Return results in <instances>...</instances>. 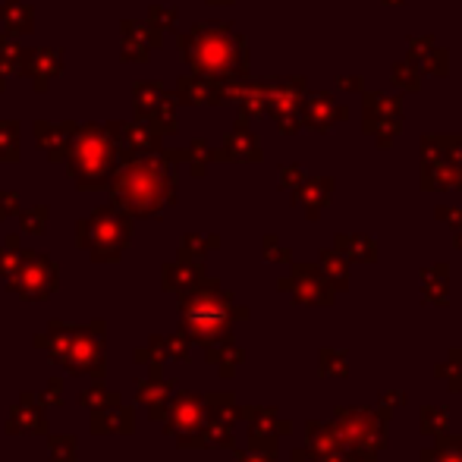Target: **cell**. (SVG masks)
I'll return each mask as SVG.
<instances>
[{
    "label": "cell",
    "mask_w": 462,
    "mask_h": 462,
    "mask_svg": "<svg viewBox=\"0 0 462 462\" xmlns=\"http://www.w3.org/2000/svg\"><path fill=\"white\" fill-rule=\"evenodd\" d=\"M387 421L390 415H384L378 406H337L333 409V431H337L343 450L362 447L372 453H384L390 435H387Z\"/></svg>",
    "instance_id": "1"
},
{
    "label": "cell",
    "mask_w": 462,
    "mask_h": 462,
    "mask_svg": "<svg viewBox=\"0 0 462 462\" xmlns=\"http://www.w3.org/2000/svg\"><path fill=\"white\" fill-rule=\"evenodd\" d=\"M280 286L290 290L299 305H325V309H331L337 302V290L331 286L325 270H317L315 264H296L293 277L280 280Z\"/></svg>",
    "instance_id": "2"
},
{
    "label": "cell",
    "mask_w": 462,
    "mask_h": 462,
    "mask_svg": "<svg viewBox=\"0 0 462 462\" xmlns=\"http://www.w3.org/2000/svg\"><path fill=\"white\" fill-rule=\"evenodd\" d=\"M349 117V111H346V104H340L333 95H315L309 98V104H305V123L311 126L315 132H333V126L343 123V120Z\"/></svg>",
    "instance_id": "3"
},
{
    "label": "cell",
    "mask_w": 462,
    "mask_h": 462,
    "mask_svg": "<svg viewBox=\"0 0 462 462\" xmlns=\"http://www.w3.org/2000/svg\"><path fill=\"white\" fill-rule=\"evenodd\" d=\"M333 248L346 262L356 264H374L378 262V242L365 233H337L333 236Z\"/></svg>",
    "instance_id": "4"
},
{
    "label": "cell",
    "mask_w": 462,
    "mask_h": 462,
    "mask_svg": "<svg viewBox=\"0 0 462 462\" xmlns=\"http://www.w3.org/2000/svg\"><path fill=\"white\" fill-rule=\"evenodd\" d=\"M331 195H333V180H331V176H321V180H305L302 186H299L296 201H302V205H305V215H309V221H317L321 208L331 205Z\"/></svg>",
    "instance_id": "5"
},
{
    "label": "cell",
    "mask_w": 462,
    "mask_h": 462,
    "mask_svg": "<svg viewBox=\"0 0 462 462\" xmlns=\"http://www.w3.org/2000/svg\"><path fill=\"white\" fill-rule=\"evenodd\" d=\"M305 435H309V450L315 456L343 450V443H340V437H337V431H333L331 421H309V425H305Z\"/></svg>",
    "instance_id": "6"
},
{
    "label": "cell",
    "mask_w": 462,
    "mask_h": 462,
    "mask_svg": "<svg viewBox=\"0 0 462 462\" xmlns=\"http://www.w3.org/2000/svg\"><path fill=\"white\" fill-rule=\"evenodd\" d=\"M321 270H325V277L331 280V286L337 293L349 290V262L340 255L337 248H325L321 252Z\"/></svg>",
    "instance_id": "7"
},
{
    "label": "cell",
    "mask_w": 462,
    "mask_h": 462,
    "mask_svg": "<svg viewBox=\"0 0 462 462\" xmlns=\"http://www.w3.org/2000/svg\"><path fill=\"white\" fill-rule=\"evenodd\" d=\"M317 372L325 378H349V352L337 346H325L317 352Z\"/></svg>",
    "instance_id": "8"
},
{
    "label": "cell",
    "mask_w": 462,
    "mask_h": 462,
    "mask_svg": "<svg viewBox=\"0 0 462 462\" xmlns=\"http://www.w3.org/2000/svg\"><path fill=\"white\" fill-rule=\"evenodd\" d=\"M403 117H365V136H372L380 148L390 145V138L400 136Z\"/></svg>",
    "instance_id": "9"
},
{
    "label": "cell",
    "mask_w": 462,
    "mask_h": 462,
    "mask_svg": "<svg viewBox=\"0 0 462 462\" xmlns=\"http://www.w3.org/2000/svg\"><path fill=\"white\" fill-rule=\"evenodd\" d=\"M365 95V117H403L400 98H390L384 91H362Z\"/></svg>",
    "instance_id": "10"
},
{
    "label": "cell",
    "mask_w": 462,
    "mask_h": 462,
    "mask_svg": "<svg viewBox=\"0 0 462 462\" xmlns=\"http://www.w3.org/2000/svg\"><path fill=\"white\" fill-rule=\"evenodd\" d=\"M419 428L421 435L437 437L450 428V409L447 406H421L419 412Z\"/></svg>",
    "instance_id": "11"
},
{
    "label": "cell",
    "mask_w": 462,
    "mask_h": 462,
    "mask_svg": "<svg viewBox=\"0 0 462 462\" xmlns=\"http://www.w3.org/2000/svg\"><path fill=\"white\" fill-rule=\"evenodd\" d=\"M390 79H394L396 89L419 91L421 89V69H419V63H412V60L394 63V69H390Z\"/></svg>",
    "instance_id": "12"
},
{
    "label": "cell",
    "mask_w": 462,
    "mask_h": 462,
    "mask_svg": "<svg viewBox=\"0 0 462 462\" xmlns=\"http://www.w3.org/2000/svg\"><path fill=\"white\" fill-rule=\"evenodd\" d=\"M415 63H419L421 73H431V76H447L450 73V54L443 48H437V44L425 51Z\"/></svg>",
    "instance_id": "13"
},
{
    "label": "cell",
    "mask_w": 462,
    "mask_h": 462,
    "mask_svg": "<svg viewBox=\"0 0 462 462\" xmlns=\"http://www.w3.org/2000/svg\"><path fill=\"white\" fill-rule=\"evenodd\" d=\"M435 450L441 456V462H462V435L443 431V435L435 437Z\"/></svg>",
    "instance_id": "14"
},
{
    "label": "cell",
    "mask_w": 462,
    "mask_h": 462,
    "mask_svg": "<svg viewBox=\"0 0 462 462\" xmlns=\"http://www.w3.org/2000/svg\"><path fill=\"white\" fill-rule=\"evenodd\" d=\"M421 302L447 309L450 305V283H421Z\"/></svg>",
    "instance_id": "15"
},
{
    "label": "cell",
    "mask_w": 462,
    "mask_h": 462,
    "mask_svg": "<svg viewBox=\"0 0 462 462\" xmlns=\"http://www.w3.org/2000/svg\"><path fill=\"white\" fill-rule=\"evenodd\" d=\"M435 378L443 380V384H447L453 394H462V368H456L453 362H437V365H435Z\"/></svg>",
    "instance_id": "16"
},
{
    "label": "cell",
    "mask_w": 462,
    "mask_h": 462,
    "mask_svg": "<svg viewBox=\"0 0 462 462\" xmlns=\"http://www.w3.org/2000/svg\"><path fill=\"white\" fill-rule=\"evenodd\" d=\"M409 403V396L403 394V390H384V394H378V409L384 415H394V409H403Z\"/></svg>",
    "instance_id": "17"
},
{
    "label": "cell",
    "mask_w": 462,
    "mask_h": 462,
    "mask_svg": "<svg viewBox=\"0 0 462 462\" xmlns=\"http://www.w3.org/2000/svg\"><path fill=\"white\" fill-rule=\"evenodd\" d=\"M421 283H450V264L437 262L431 268H425L421 270Z\"/></svg>",
    "instance_id": "18"
},
{
    "label": "cell",
    "mask_w": 462,
    "mask_h": 462,
    "mask_svg": "<svg viewBox=\"0 0 462 462\" xmlns=\"http://www.w3.org/2000/svg\"><path fill=\"white\" fill-rule=\"evenodd\" d=\"M435 217L441 223H447V227H453V230H459L462 227V208H450V205H441L435 211Z\"/></svg>",
    "instance_id": "19"
},
{
    "label": "cell",
    "mask_w": 462,
    "mask_h": 462,
    "mask_svg": "<svg viewBox=\"0 0 462 462\" xmlns=\"http://www.w3.org/2000/svg\"><path fill=\"white\" fill-rule=\"evenodd\" d=\"M305 183V173L302 167H283V189H299Z\"/></svg>",
    "instance_id": "20"
},
{
    "label": "cell",
    "mask_w": 462,
    "mask_h": 462,
    "mask_svg": "<svg viewBox=\"0 0 462 462\" xmlns=\"http://www.w3.org/2000/svg\"><path fill=\"white\" fill-rule=\"evenodd\" d=\"M343 462H378V453L362 450V447H352V450H343Z\"/></svg>",
    "instance_id": "21"
},
{
    "label": "cell",
    "mask_w": 462,
    "mask_h": 462,
    "mask_svg": "<svg viewBox=\"0 0 462 462\" xmlns=\"http://www.w3.org/2000/svg\"><path fill=\"white\" fill-rule=\"evenodd\" d=\"M264 255H270L274 262H290V252L277 246V239H268V242H264Z\"/></svg>",
    "instance_id": "22"
},
{
    "label": "cell",
    "mask_w": 462,
    "mask_h": 462,
    "mask_svg": "<svg viewBox=\"0 0 462 462\" xmlns=\"http://www.w3.org/2000/svg\"><path fill=\"white\" fill-rule=\"evenodd\" d=\"M337 82H340V89H346V91H359V95L365 91V82H362L359 76H346V79L340 76Z\"/></svg>",
    "instance_id": "23"
},
{
    "label": "cell",
    "mask_w": 462,
    "mask_h": 462,
    "mask_svg": "<svg viewBox=\"0 0 462 462\" xmlns=\"http://www.w3.org/2000/svg\"><path fill=\"white\" fill-rule=\"evenodd\" d=\"M290 462H317V456L311 453L309 447H302V450H293V459Z\"/></svg>",
    "instance_id": "24"
},
{
    "label": "cell",
    "mask_w": 462,
    "mask_h": 462,
    "mask_svg": "<svg viewBox=\"0 0 462 462\" xmlns=\"http://www.w3.org/2000/svg\"><path fill=\"white\" fill-rule=\"evenodd\" d=\"M447 362H453L456 368H462V346H453V349L447 352Z\"/></svg>",
    "instance_id": "25"
},
{
    "label": "cell",
    "mask_w": 462,
    "mask_h": 462,
    "mask_svg": "<svg viewBox=\"0 0 462 462\" xmlns=\"http://www.w3.org/2000/svg\"><path fill=\"white\" fill-rule=\"evenodd\" d=\"M317 462H343V450H337V453H325V456H317Z\"/></svg>",
    "instance_id": "26"
},
{
    "label": "cell",
    "mask_w": 462,
    "mask_h": 462,
    "mask_svg": "<svg viewBox=\"0 0 462 462\" xmlns=\"http://www.w3.org/2000/svg\"><path fill=\"white\" fill-rule=\"evenodd\" d=\"M453 246L459 248V255H462V227H459V230H453Z\"/></svg>",
    "instance_id": "27"
}]
</instances>
